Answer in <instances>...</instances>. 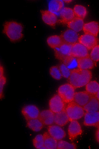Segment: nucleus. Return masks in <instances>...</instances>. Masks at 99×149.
Returning <instances> with one entry per match:
<instances>
[{"instance_id": "1", "label": "nucleus", "mask_w": 99, "mask_h": 149, "mask_svg": "<svg viewBox=\"0 0 99 149\" xmlns=\"http://www.w3.org/2000/svg\"><path fill=\"white\" fill-rule=\"evenodd\" d=\"M71 71V74L68 80L69 83L75 89L82 88L91 81L92 73L90 70L78 68Z\"/></svg>"}, {"instance_id": "2", "label": "nucleus", "mask_w": 99, "mask_h": 149, "mask_svg": "<svg viewBox=\"0 0 99 149\" xmlns=\"http://www.w3.org/2000/svg\"><path fill=\"white\" fill-rule=\"evenodd\" d=\"M23 26L20 23L15 21H8L4 23L3 33L12 42L21 40L24 37Z\"/></svg>"}, {"instance_id": "3", "label": "nucleus", "mask_w": 99, "mask_h": 149, "mask_svg": "<svg viewBox=\"0 0 99 149\" xmlns=\"http://www.w3.org/2000/svg\"><path fill=\"white\" fill-rule=\"evenodd\" d=\"M65 111L70 122L81 119L84 116L86 113L83 107L73 102L67 104Z\"/></svg>"}, {"instance_id": "4", "label": "nucleus", "mask_w": 99, "mask_h": 149, "mask_svg": "<svg viewBox=\"0 0 99 149\" xmlns=\"http://www.w3.org/2000/svg\"><path fill=\"white\" fill-rule=\"evenodd\" d=\"M75 88L71 84H66L60 86L58 89V94L66 104L73 102Z\"/></svg>"}, {"instance_id": "5", "label": "nucleus", "mask_w": 99, "mask_h": 149, "mask_svg": "<svg viewBox=\"0 0 99 149\" xmlns=\"http://www.w3.org/2000/svg\"><path fill=\"white\" fill-rule=\"evenodd\" d=\"M66 104L58 94L53 96L49 102V109L54 114L65 110Z\"/></svg>"}, {"instance_id": "6", "label": "nucleus", "mask_w": 99, "mask_h": 149, "mask_svg": "<svg viewBox=\"0 0 99 149\" xmlns=\"http://www.w3.org/2000/svg\"><path fill=\"white\" fill-rule=\"evenodd\" d=\"M21 112L27 122L31 120L39 118L40 113L38 108L33 104L26 105L22 109Z\"/></svg>"}, {"instance_id": "7", "label": "nucleus", "mask_w": 99, "mask_h": 149, "mask_svg": "<svg viewBox=\"0 0 99 149\" xmlns=\"http://www.w3.org/2000/svg\"><path fill=\"white\" fill-rule=\"evenodd\" d=\"M72 45L64 43L59 47L54 49L55 57L62 62L72 56Z\"/></svg>"}, {"instance_id": "8", "label": "nucleus", "mask_w": 99, "mask_h": 149, "mask_svg": "<svg viewBox=\"0 0 99 149\" xmlns=\"http://www.w3.org/2000/svg\"><path fill=\"white\" fill-rule=\"evenodd\" d=\"M78 42L90 50L98 45L99 40L97 37L84 34L79 36Z\"/></svg>"}, {"instance_id": "9", "label": "nucleus", "mask_w": 99, "mask_h": 149, "mask_svg": "<svg viewBox=\"0 0 99 149\" xmlns=\"http://www.w3.org/2000/svg\"><path fill=\"white\" fill-rule=\"evenodd\" d=\"M68 133L69 139L71 141H73L82 134L83 130L81 126L77 120L70 122L68 128Z\"/></svg>"}, {"instance_id": "10", "label": "nucleus", "mask_w": 99, "mask_h": 149, "mask_svg": "<svg viewBox=\"0 0 99 149\" xmlns=\"http://www.w3.org/2000/svg\"><path fill=\"white\" fill-rule=\"evenodd\" d=\"M42 21L48 25L54 28L58 22L56 14L48 10L40 11Z\"/></svg>"}, {"instance_id": "11", "label": "nucleus", "mask_w": 99, "mask_h": 149, "mask_svg": "<svg viewBox=\"0 0 99 149\" xmlns=\"http://www.w3.org/2000/svg\"><path fill=\"white\" fill-rule=\"evenodd\" d=\"M64 43L73 45L78 42L79 36L77 33L70 29L64 31L60 35Z\"/></svg>"}, {"instance_id": "12", "label": "nucleus", "mask_w": 99, "mask_h": 149, "mask_svg": "<svg viewBox=\"0 0 99 149\" xmlns=\"http://www.w3.org/2000/svg\"><path fill=\"white\" fill-rule=\"evenodd\" d=\"M72 56L77 59L89 56L87 48L78 42L72 45Z\"/></svg>"}, {"instance_id": "13", "label": "nucleus", "mask_w": 99, "mask_h": 149, "mask_svg": "<svg viewBox=\"0 0 99 149\" xmlns=\"http://www.w3.org/2000/svg\"><path fill=\"white\" fill-rule=\"evenodd\" d=\"M61 127L56 125L48 126V133L57 141L63 140L66 136L65 132Z\"/></svg>"}, {"instance_id": "14", "label": "nucleus", "mask_w": 99, "mask_h": 149, "mask_svg": "<svg viewBox=\"0 0 99 149\" xmlns=\"http://www.w3.org/2000/svg\"><path fill=\"white\" fill-rule=\"evenodd\" d=\"M84 125L86 126L97 127L99 125V111L85 113L84 116Z\"/></svg>"}, {"instance_id": "15", "label": "nucleus", "mask_w": 99, "mask_h": 149, "mask_svg": "<svg viewBox=\"0 0 99 149\" xmlns=\"http://www.w3.org/2000/svg\"><path fill=\"white\" fill-rule=\"evenodd\" d=\"M92 97L86 91L77 92L74 96L73 102L83 107L89 101Z\"/></svg>"}, {"instance_id": "16", "label": "nucleus", "mask_w": 99, "mask_h": 149, "mask_svg": "<svg viewBox=\"0 0 99 149\" xmlns=\"http://www.w3.org/2000/svg\"><path fill=\"white\" fill-rule=\"evenodd\" d=\"M65 25L69 29L78 33L83 30L84 24V19H82L76 17L73 20L68 22H60Z\"/></svg>"}, {"instance_id": "17", "label": "nucleus", "mask_w": 99, "mask_h": 149, "mask_svg": "<svg viewBox=\"0 0 99 149\" xmlns=\"http://www.w3.org/2000/svg\"><path fill=\"white\" fill-rule=\"evenodd\" d=\"M83 30L84 34L98 36L99 33V24L95 21H91L84 24Z\"/></svg>"}, {"instance_id": "18", "label": "nucleus", "mask_w": 99, "mask_h": 149, "mask_svg": "<svg viewBox=\"0 0 99 149\" xmlns=\"http://www.w3.org/2000/svg\"><path fill=\"white\" fill-rule=\"evenodd\" d=\"M54 113L50 109L43 110L40 112L39 119L44 125L49 126L53 125Z\"/></svg>"}, {"instance_id": "19", "label": "nucleus", "mask_w": 99, "mask_h": 149, "mask_svg": "<svg viewBox=\"0 0 99 149\" xmlns=\"http://www.w3.org/2000/svg\"><path fill=\"white\" fill-rule=\"evenodd\" d=\"M78 69L90 70L93 69L95 64L89 56L78 59Z\"/></svg>"}, {"instance_id": "20", "label": "nucleus", "mask_w": 99, "mask_h": 149, "mask_svg": "<svg viewBox=\"0 0 99 149\" xmlns=\"http://www.w3.org/2000/svg\"><path fill=\"white\" fill-rule=\"evenodd\" d=\"M60 16L61 19L59 21V22H68L71 21L77 17L73 9L68 7H65L60 12Z\"/></svg>"}, {"instance_id": "21", "label": "nucleus", "mask_w": 99, "mask_h": 149, "mask_svg": "<svg viewBox=\"0 0 99 149\" xmlns=\"http://www.w3.org/2000/svg\"><path fill=\"white\" fill-rule=\"evenodd\" d=\"M69 121V118L65 110L54 114V123L61 127L66 125Z\"/></svg>"}, {"instance_id": "22", "label": "nucleus", "mask_w": 99, "mask_h": 149, "mask_svg": "<svg viewBox=\"0 0 99 149\" xmlns=\"http://www.w3.org/2000/svg\"><path fill=\"white\" fill-rule=\"evenodd\" d=\"M83 108L86 113H93L98 111L99 110V101L95 96H92Z\"/></svg>"}, {"instance_id": "23", "label": "nucleus", "mask_w": 99, "mask_h": 149, "mask_svg": "<svg viewBox=\"0 0 99 149\" xmlns=\"http://www.w3.org/2000/svg\"><path fill=\"white\" fill-rule=\"evenodd\" d=\"M47 42L48 46L53 49L59 47L64 43L61 36L57 35L48 37Z\"/></svg>"}, {"instance_id": "24", "label": "nucleus", "mask_w": 99, "mask_h": 149, "mask_svg": "<svg viewBox=\"0 0 99 149\" xmlns=\"http://www.w3.org/2000/svg\"><path fill=\"white\" fill-rule=\"evenodd\" d=\"M44 140V146L46 149H57L58 141L49 134L45 132L43 134Z\"/></svg>"}, {"instance_id": "25", "label": "nucleus", "mask_w": 99, "mask_h": 149, "mask_svg": "<svg viewBox=\"0 0 99 149\" xmlns=\"http://www.w3.org/2000/svg\"><path fill=\"white\" fill-rule=\"evenodd\" d=\"M27 125L28 128L35 132H39L41 131L44 126V124L39 118L27 121Z\"/></svg>"}, {"instance_id": "26", "label": "nucleus", "mask_w": 99, "mask_h": 149, "mask_svg": "<svg viewBox=\"0 0 99 149\" xmlns=\"http://www.w3.org/2000/svg\"><path fill=\"white\" fill-rule=\"evenodd\" d=\"M49 10L54 14L59 13L63 8L64 3L63 1L60 0H53L48 3Z\"/></svg>"}, {"instance_id": "27", "label": "nucleus", "mask_w": 99, "mask_h": 149, "mask_svg": "<svg viewBox=\"0 0 99 149\" xmlns=\"http://www.w3.org/2000/svg\"><path fill=\"white\" fill-rule=\"evenodd\" d=\"M85 89L92 96H95L99 91V84L96 81H91L86 85Z\"/></svg>"}, {"instance_id": "28", "label": "nucleus", "mask_w": 99, "mask_h": 149, "mask_svg": "<svg viewBox=\"0 0 99 149\" xmlns=\"http://www.w3.org/2000/svg\"><path fill=\"white\" fill-rule=\"evenodd\" d=\"M74 13L77 17L84 19L87 16L88 11L84 6L79 4L76 5L73 9Z\"/></svg>"}, {"instance_id": "29", "label": "nucleus", "mask_w": 99, "mask_h": 149, "mask_svg": "<svg viewBox=\"0 0 99 149\" xmlns=\"http://www.w3.org/2000/svg\"><path fill=\"white\" fill-rule=\"evenodd\" d=\"M62 62L71 71L78 68V59L72 56L66 58Z\"/></svg>"}, {"instance_id": "30", "label": "nucleus", "mask_w": 99, "mask_h": 149, "mask_svg": "<svg viewBox=\"0 0 99 149\" xmlns=\"http://www.w3.org/2000/svg\"><path fill=\"white\" fill-rule=\"evenodd\" d=\"M33 146L37 149H46L44 146L43 135L39 134L35 136L33 141Z\"/></svg>"}, {"instance_id": "31", "label": "nucleus", "mask_w": 99, "mask_h": 149, "mask_svg": "<svg viewBox=\"0 0 99 149\" xmlns=\"http://www.w3.org/2000/svg\"><path fill=\"white\" fill-rule=\"evenodd\" d=\"M3 67L1 65L0 67V97L2 99L3 97V91L4 86L7 83V79L4 75Z\"/></svg>"}, {"instance_id": "32", "label": "nucleus", "mask_w": 99, "mask_h": 149, "mask_svg": "<svg viewBox=\"0 0 99 149\" xmlns=\"http://www.w3.org/2000/svg\"><path fill=\"white\" fill-rule=\"evenodd\" d=\"M49 73L53 78L57 80L61 79L63 77L59 67L58 66H54L51 67L49 70Z\"/></svg>"}, {"instance_id": "33", "label": "nucleus", "mask_w": 99, "mask_h": 149, "mask_svg": "<svg viewBox=\"0 0 99 149\" xmlns=\"http://www.w3.org/2000/svg\"><path fill=\"white\" fill-rule=\"evenodd\" d=\"M76 148V146L74 143L63 140L58 141L57 149H74Z\"/></svg>"}, {"instance_id": "34", "label": "nucleus", "mask_w": 99, "mask_h": 149, "mask_svg": "<svg viewBox=\"0 0 99 149\" xmlns=\"http://www.w3.org/2000/svg\"><path fill=\"white\" fill-rule=\"evenodd\" d=\"M89 56L95 63L99 61V45H97L91 49Z\"/></svg>"}, {"instance_id": "35", "label": "nucleus", "mask_w": 99, "mask_h": 149, "mask_svg": "<svg viewBox=\"0 0 99 149\" xmlns=\"http://www.w3.org/2000/svg\"><path fill=\"white\" fill-rule=\"evenodd\" d=\"M59 67L62 77L65 78L69 79L71 74V70L62 63L60 64Z\"/></svg>"}, {"instance_id": "36", "label": "nucleus", "mask_w": 99, "mask_h": 149, "mask_svg": "<svg viewBox=\"0 0 99 149\" xmlns=\"http://www.w3.org/2000/svg\"><path fill=\"white\" fill-rule=\"evenodd\" d=\"M96 137L97 141L99 143V128H98L96 132Z\"/></svg>"}, {"instance_id": "37", "label": "nucleus", "mask_w": 99, "mask_h": 149, "mask_svg": "<svg viewBox=\"0 0 99 149\" xmlns=\"http://www.w3.org/2000/svg\"><path fill=\"white\" fill-rule=\"evenodd\" d=\"M96 98L98 99V100L99 101V91H98L97 94L95 96Z\"/></svg>"}, {"instance_id": "38", "label": "nucleus", "mask_w": 99, "mask_h": 149, "mask_svg": "<svg viewBox=\"0 0 99 149\" xmlns=\"http://www.w3.org/2000/svg\"><path fill=\"white\" fill-rule=\"evenodd\" d=\"M65 3H69L72 1H63Z\"/></svg>"}]
</instances>
